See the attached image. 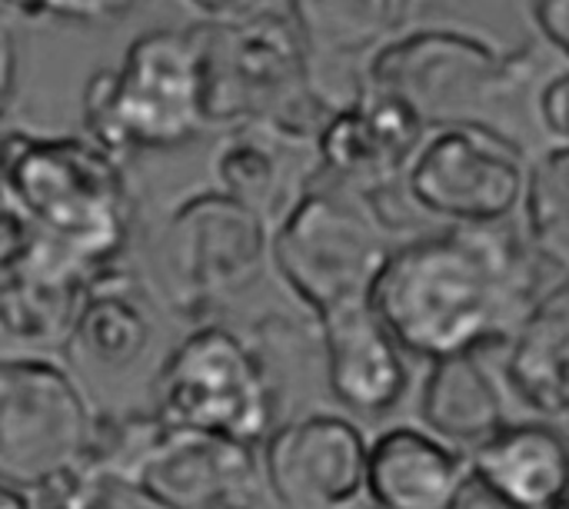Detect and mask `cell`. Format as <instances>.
<instances>
[{"label":"cell","instance_id":"25","mask_svg":"<svg viewBox=\"0 0 569 509\" xmlns=\"http://www.w3.org/2000/svg\"><path fill=\"white\" fill-rule=\"evenodd\" d=\"M17 80H20V40H17L13 17L0 10V120L13 100Z\"/></svg>","mask_w":569,"mask_h":509},{"label":"cell","instance_id":"5","mask_svg":"<svg viewBox=\"0 0 569 509\" xmlns=\"http://www.w3.org/2000/svg\"><path fill=\"white\" fill-rule=\"evenodd\" d=\"M153 413L170 430L250 450L273 433V393L260 360L217 323L197 327L167 353L153 377Z\"/></svg>","mask_w":569,"mask_h":509},{"label":"cell","instance_id":"17","mask_svg":"<svg viewBox=\"0 0 569 509\" xmlns=\"http://www.w3.org/2000/svg\"><path fill=\"white\" fill-rule=\"evenodd\" d=\"M153 323L137 300V283L123 270L110 267L83 290L73 317L67 353L73 363L97 373H127L150 353Z\"/></svg>","mask_w":569,"mask_h":509},{"label":"cell","instance_id":"24","mask_svg":"<svg viewBox=\"0 0 569 509\" xmlns=\"http://www.w3.org/2000/svg\"><path fill=\"white\" fill-rule=\"evenodd\" d=\"M143 0H3L0 10L20 20H63V23H117L133 13Z\"/></svg>","mask_w":569,"mask_h":509},{"label":"cell","instance_id":"11","mask_svg":"<svg viewBox=\"0 0 569 509\" xmlns=\"http://www.w3.org/2000/svg\"><path fill=\"white\" fill-rule=\"evenodd\" d=\"M367 453L353 423L313 413L267 437L263 477L283 509H350L367 497Z\"/></svg>","mask_w":569,"mask_h":509},{"label":"cell","instance_id":"31","mask_svg":"<svg viewBox=\"0 0 569 509\" xmlns=\"http://www.w3.org/2000/svg\"><path fill=\"white\" fill-rule=\"evenodd\" d=\"M13 247V220L7 213V203H3V193H0V253Z\"/></svg>","mask_w":569,"mask_h":509},{"label":"cell","instance_id":"23","mask_svg":"<svg viewBox=\"0 0 569 509\" xmlns=\"http://www.w3.org/2000/svg\"><path fill=\"white\" fill-rule=\"evenodd\" d=\"M527 227L533 243L553 263L569 267V147H553L527 173Z\"/></svg>","mask_w":569,"mask_h":509},{"label":"cell","instance_id":"26","mask_svg":"<svg viewBox=\"0 0 569 509\" xmlns=\"http://www.w3.org/2000/svg\"><path fill=\"white\" fill-rule=\"evenodd\" d=\"M540 117L553 137H560L569 147V70L557 73L543 93H540Z\"/></svg>","mask_w":569,"mask_h":509},{"label":"cell","instance_id":"15","mask_svg":"<svg viewBox=\"0 0 569 509\" xmlns=\"http://www.w3.org/2000/svg\"><path fill=\"white\" fill-rule=\"evenodd\" d=\"M423 117L400 97L367 87L353 103L330 113L317 137L323 163L347 177L383 180L410 160Z\"/></svg>","mask_w":569,"mask_h":509},{"label":"cell","instance_id":"19","mask_svg":"<svg viewBox=\"0 0 569 509\" xmlns=\"http://www.w3.org/2000/svg\"><path fill=\"white\" fill-rule=\"evenodd\" d=\"M80 283H67L17 247L0 253V337L23 347H63L83 300Z\"/></svg>","mask_w":569,"mask_h":509},{"label":"cell","instance_id":"21","mask_svg":"<svg viewBox=\"0 0 569 509\" xmlns=\"http://www.w3.org/2000/svg\"><path fill=\"white\" fill-rule=\"evenodd\" d=\"M293 140L267 130V127H237L223 140L213 160V173L220 180V190L237 197L240 203L253 207L270 227L300 200L290 197V160L287 147Z\"/></svg>","mask_w":569,"mask_h":509},{"label":"cell","instance_id":"28","mask_svg":"<svg viewBox=\"0 0 569 509\" xmlns=\"http://www.w3.org/2000/svg\"><path fill=\"white\" fill-rule=\"evenodd\" d=\"M183 3L207 23H227V20L263 13L270 0H183Z\"/></svg>","mask_w":569,"mask_h":509},{"label":"cell","instance_id":"12","mask_svg":"<svg viewBox=\"0 0 569 509\" xmlns=\"http://www.w3.org/2000/svg\"><path fill=\"white\" fill-rule=\"evenodd\" d=\"M507 73V60L483 40L460 30H417L377 50L370 87L407 100L420 117L483 97Z\"/></svg>","mask_w":569,"mask_h":509},{"label":"cell","instance_id":"16","mask_svg":"<svg viewBox=\"0 0 569 509\" xmlns=\"http://www.w3.org/2000/svg\"><path fill=\"white\" fill-rule=\"evenodd\" d=\"M463 480L460 453L413 427L380 433L367 453V500L373 509H447Z\"/></svg>","mask_w":569,"mask_h":509},{"label":"cell","instance_id":"18","mask_svg":"<svg viewBox=\"0 0 569 509\" xmlns=\"http://www.w3.org/2000/svg\"><path fill=\"white\" fill-rule=\"evenodd\" d=\"M473 477L483 480L510 507H560L569 493V450L547 427H503L477 447Z\"/></svg>","mask_w":569,"mask_h":509},{"label":"cell","instance_id":"4","mask_svg":"<svg viewBox=\"0 0 569 509\" xmlns=\"http://www.w3.org/2000/svg\"><path fill=\"white\" fill-rule=\"evenodd\" d=\"M210 127H267L293 143L320 137L330 110L307 87V57L293 23L273 10L193 23Z\"/></svg>","mask_w":569,"mask_h":509},{"label":"cell","instance_id":"9","mask_svg":"<svg viewBox=\"0 0 569 509\" xmlns=\"http://www.w3.org/2000/svg\"><path fill=\"white\" fill-rule=\"evenodd\" d=\"M410 197L463 227H493L523 203L527 170L513 143L480 123H447L410 163Z\"/></svg>","mask_w":569,"mask_h":509},{"label":"cell","instance_id":"10","mask_svg":"<svg viewBox=\"0 0 569 509\" xmlns=\"http://www.w3.org/2000/svg\"><path fill=\"white\" fill-rule=\"evenodd\" d=\"M123 490L153 509H250L257 493L253 450L160 423Z\"/></svg>","mask_w":569,"mask_h":509},{"label":"cell","instance_id":"2","mask_svg":"<svg viewBox=\"0 0 569 509\" xmlns=\"http://www.w3.org/2000/svg\"><path fill=\"white\" fill-rule=\"evenodd\" d=\"M523 287V260L500 230L460 227L393 250L370 303L397 347L447 360L507 333Z\"/></svg>","mask_w":569,"mask_h":509},{"label":"cell","instance_id":"29","mask_svg":"<svg viewBox=\"0 0 569 509\" xmlns=\"http://www.w3.org/2000/svg\"><path fill=\"white\" fill-rule=\"evenodd\" d=\"M447 509H517L510 507L503 497H497L483 480H477L473 473H467V480L460 483V490H457V497L450 500V507Z\"/></svg>","mask_w":569,"mask_h":509},{"label":"cell","instance_id":"32","mask_svg":"<svg viewBox=\"0 0 569 509\" xmlns=\"http://www.w3.org/2000/svg\"><path fill=\"white\" fill-rule=\"evenodd\" d=\"M550 509H569V507H563V503H560V507H550Z\"/></svg>","mask_w":569,"mask_h":509},{"label":"cell","instance_id":"8","mask_svg":"<svg viewBox=\"0 0 569 509\" xmlns=\"http://www.w3.org/2000/svg\"><path fill=\"white\" fill-rule=\"evenodd\" d=\"M270 260L317 317L370 303L390 250L377 227L343 197L307 190L270 230Z\"/></svg>","mask_w":569,"mask_h":509},{"label":"cell","instance_id":"33","mask_svg":"<svg viewBox=\"0 0 569 509\" xmlns=\"http://www.w3.org/2000/svg\"><path fill=\"white\" fill-rule=\"evenodd\" d=\"M0 3H3V0H0Z\"/></svg>","mask_w":569,"mask_h":509},{"label":"cell","instance_id":"14","mask_svg":"<svg viewBox=\"0 0 569 509\" xmlns=\"http://www.w3.org/2000/svg\"><path fill=\"white\" fill-rule=\"evenodd\" d=\"M327 347V380L340 403L380 413L407 390V370L397 340L387 333L373 303H357L320 317Z\"/></svg>","mask_w":569,"mask_h":509},{"label":"cell","instance_id":"27","mask_svg":"<svg viewBox=\"0 0 569 509\" xmlns=\"http://www.w3.org/2000/svg\"><path fill=\"white\" fill-rule=\"evenodd\" d=\"M530 10L543 40L569 60V0H530Z\"/></svg>","mask_w":569,"mask_h":509},{"label":"cell","instance_id":"22","mask_svg":"<svg viewBox=\"0 0 569 509\" xmlns=\"http://www.w3.org/2000/svg\"><path fill=\"white\" fill-rule=\"evenodd\" d=\"M423 423L453 443H487L503 430V403L473 353L437 360L423 390Z\"/></svg>","mask_w":569,"mask_h":509},{"label":"cell","instance_id":"6","mask_svg":"<svg viewBox=\"0 0 569 509\" xmlns=\"http://www.w3.org/2000/svg\"><path fill=\"white\" fill-rule=\"evenodd\" d=\"M270 223L223 190L183 197L157 230L153 270L180 317H200L247 290L270 257Z\"/></svg>","mask_w":569,"mask_h":509},{"label":"cell","instance_id":"20","mask_svg":"<svg viewBox=\"0 0 569 509\" xmlns=\"http://www.w3.org/2000/svg\"><path fill=\"white\" fill-rule=\"evenodd\" d=\"M510 380L533 410H569V283L523 320L510 357Z\"/></svg>","mask_w":569,"mask_h":509},{"label":"cell","instance_id":"7","mask_svg":"<svg viewBox=\"0 0 569 509\" xmlns=\"http://www.w3.org/2000/svg\"><path fill=\"white\" fill-rule=\"evenodd\" d=\"M97 413L47 357L0 360V483L37 493L90 457Z\"/></svg>","mask_w":569,"mask_h":509},{"label":"cell","instance_id":"13","mask_svg":"<svg viewBox=\"0 0 569 509\" xmlns=\"http://www.w3.org/2000/svg\"><path fill=\"white\" fill-rule=\"evenodd\" d=\"M397 13L400 0H290V23L307 57V87L330 113L353 103L343 93V60L373 50Z\"/></svg>","mask_w":569,"mask_h":509},{"label":"cell","instance_id":"3","mask_svg":"<svg viewBox=\"0 0 569 509\" xmlns=\"http://www.w3.org/2000/svg\"><path fill=\"white\" fill-rule=\"evenodd\" d=\"M83 137L120 163L143 150H177L207 123L203 57L193 27L137 33L120 63L93 70L80 93Z\"/></svg>","mask_w":569,"mask_h":509},{"label":"cell","instance_id":"30","mask_svg":"<svg viewBox=\"0 0 569 509\" xmlns=\"http://www.w3.org/2000/svg\"><path fill=\"white\" fill-rule=\"evenodd\" d=\"M0 509H33L30 507V497L13 490V487H3L0 483Z\"/></svg>","mask_w":569,"mask_h":509},{"label":"cell","instance_id":"1","mask_svg":"<svg viewBox=\"0 0 569 509\" xmlns=\"http://www.w3.org/2000/svg\"><path fill=\"white\" fill-rule=\"evenodd\" d=\"M0 193L13 247L67 283L87 287L130 243L123 163L87 137L0 127Z\"/></svg>","mask_w":569,"mask_h":509}]
</instances>
